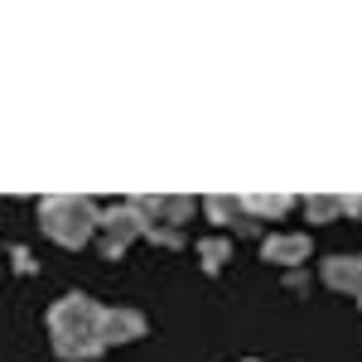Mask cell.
<instances>
[{"label":"cell","mask_w":362,"mask_h":362,"mask_svg":"<svg viewBox=\"0 0 362 362\" xmlns=\"http://www.w3.org/2000/svg\"><path fill=\"white\" fill-rule=\"evenodd\" d=\"M198 261H203L208 276H218L227 261H232V242H227V237H208V242H198Z\"/></svg>","instance_id":"cell-9"},{"label":"cell","mask_w":362,"mask_h":362,"mask_svg":"<svg viewBox=\"0 0 362 362\" xmlns=\"http://www.w3.org/2000/svg\"><path fill=\"white\" fill-rule=\"evenodd\" d=\"M324 280L343 290V295H358L362 300V256H329L324 261Z\"/></svg>","instance_id":"cell-6"},{"label":"cell","mask_w":362,"mask_h":362,"mask_svg":"<svg viewBox=\"0 0 362 362\" xmlns=\"http://www.w3.org/2000/svg\"><path fill=\"white\" fill-rule=\"evenodd\" d=\"M247 362H256V358H247Z\"/></svg>","instance_id":"cell-16"},{"label":"cell","mask_w":362,"mask_h":362,"mask_svg":"<svg viewBox=\"0 0 362 362\" xmlns=\"http://www.w3.org/2000/svg\"><path fill=\"white\" fill-rule=\"evenodd\" d=\"M285 285H290V290H309V276H305V271H290Z\"/></svg>","instance_id":"cell-15"},{"label":"cell","mask_w":362,"mask_h":362,"mask_svg":"<svg viewBox=\"0 0 362 362\" xmlns=\"http://www.w3.org/2000/svg\"><path fill=\"white\" fill-rule=\"evenodd\" d=\"M290 208H295L290 194H247L242 198V213H247L251 223H261V218H285Z\"/></svg>","instance_id":"cell-7"},{"label":"cell","mask_w":362,"mask_h":362,"mask_svg":"<svg viewBox=\"0 0 362 362\" xmlns=\"http://www.w3.org/2000/svg\"><path fill=\"white\" fill-rule=\"evenodd\" d=\"M261 256L276 261V266L300 271V266L309 261V237L305 232H271V237H261Z\"/></svg>","instance_id":"cell-4"},{"label":"cell","mask_w":362,"mask_h":362,"mask_svg":"<svg viewBox=\"0 0 362 362\" xmlns=\"http://www.w3.org/2000/svg\"><path fill=\"white\" fill-rule=\"evenodd\" d=\"M102 319L107 309L97 305L92 295H63L49 309V338H54V353L63 362H92L107 353L102 343Z\"/></svg>","instance_id":"cell-1"},{"label":"cell","mask_w":362,"mask_h":362,"mask_svg":"<svg viewBox=\"0 0 362 362\" xmlns=\"http://www.w3.org/2000/svg\"><path fill=\"white\" fill-rule=\"evenodd\" d=\"M194 208H198V203H194L189 194H165V208H160V223H165V227H184L189 218H194Z\"/></svg>","instance_id":"cell-10"},{"label":"cell","mask_w":362,"mask_h":362,"mask_svg":"<svg viewBox=\"0 0 362 362\" xmlns=\"http://www.w3.org/2000/svg\"><path fill=\"white\" fill-rule=\"evenodd\" d=\"M10 261H15V271H20V276H34V266H39V261H34V256H29L25 247H15V251H10Z\"/></svg>","instance_id":"cell-13"},{"label":"cell","mask_w":362,"mask_h":362,"mask_svg":"<svg viewBox=\"0 0 362 362\" xmlns=\"http://www.w3.org/2000/svg\"><path fill=\"white\" fill-rule=\"evenodd\" d=\"M39 223L58 247H87L102 232V208L78 194H49L39 198Z\"/></svg>","instance_id":"cell-2"},{"label":"cell","mask_w":362,"mask_h":362,"mask_svg":"<svg viewBox=\"0 0 362 362\" xmlns=\"http://www.w3.org/2000/svg\"><path fill=\"white\" fill-rule=\"evenodd\" d=\"M145 338V314L140 309H107V319H102V343L112 348V343H136Z\"/></svg>","instance_id":"cell-5"},{"label":"cell","mask_w":362,"mask_h":362,"mask_svg":"<svg viewBox=\"0 0 362 362\" xmlns=\"http://www.w3.org/2000/svg\"><path fill=\"white\" fill-rule=\"evenodd\" d=\"M305 213H309V223H329V218L343 213V194H309Z\"/></svg>","instance_id":"cell-11"},{"label":"cell","mask_w":362,"mask_h":362,"mask_svg":"<svg viewBox=\"0 0 362 362\" xmlns=\"http://www.w3.org/2000/svg\"><path fill=\"white\" fill-rule=\"evenodd\" d=\"M102 232H107L102 251H107V261H116V256L131 247L136 237H145V232H150V223L140 218L136 208H131V198H126V203H116V208H107V213H102Z\"/></svg>","instance_id":"cell-3"},{"label":"cell","mask_w":362,"mask_h":362,"mask_svg":"<svg viewBox=\"0 0 362 362\" xmlns=\"http://www.w3.org/2000/svg\"><path fill=\"white\" fill-rule=\"evenodd\" d=\"M145 242H155V247H165V251H179V247H184V232H179V227L155 223L150 232H145Z\"/></svg>","instance_id":"cell-12"},{"label":"cell","mask_w":362,"mask_h":362,"mask_svg":"<svg viewBox=\"0 0 362 362\" xmlns=\"http://www.w3.org/2000/svg\"><path fill=\"white\" fill-rule=\"evenodd\" d=\"M203 213H208V223H218V227H242V198H232V194H208L203 198Z\"/></svg>","instance_id":"cell-8"},{"label":"cell","mask_w":362,"mask_h":362,"mask_svg":"<svg viewBox=\"0 0 362 362\" xmlns=\"http://www.w3.org/2000/svg\"><path fill=\"white\" fill-rule=\"evenodd\" d=\"M343 213L358 218V213H362V194H343Z\"/></svg>","instance_id":"cell-14"}]
</instances>
